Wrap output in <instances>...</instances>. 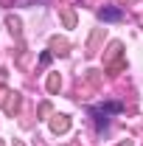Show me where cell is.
<instances>
[{
    "label": "cell",
    "instance_id": "cell-2",
    "mask_svg": "<svg viewBox=\"0 0 143 146\" xmlns=\"http://www.w3.org/2000/svg\"><path fill=\"white\" fill-rule=\"evenodd\" d=\"M101 17H104V20H118L121 11H118V9H107V11H101Z\"/></svg>",
    "mask_w": 143,
    "mask_h": 146
},
{
    "label": "cell",
    "instance_id": "cell-1",
    "mask_svg": "<svg viewBox=\"0 0 143 146\" xmlns=\"http://www.w3.org/2000/svg\"><path fill=\"white\" fill-rule=\"evenodd\" d=\"M51 127H54V132H65V129L70 127V121H68V115H56L54 121H51Z\"/></svg>",
    "mask_w": 143,
    "mask_h": 146
}]
</instances>
